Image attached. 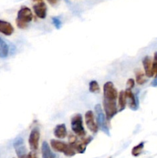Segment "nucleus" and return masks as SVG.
I'll return each mask as SVG.
<instances>
[{
	"instance_id": "obj_22",
	"label": "nucleus",
	"mask_w": 157,
	"mask_h": 158,
	"mask_svg": "<svg viewBox=\"0 0 157 158\" xmlns=\"http://www.w3.org/2000/svg\"><path fill=\"white\" fill-rule=\"evenodd\" d=\"M52 23H53V25L55 26V27L56 28V29H60L62 23L59 19H58L57 17H53V18H52Z\"/></svg>"
},
{
	"instance_id": "obj_26",
	"label": "nucleus",
	"mask_w": 157,
	"mask_h": 158,
	"mask_svg": "<svg viewBox=\"0 0 157 158\" xmlns=\"http://www.w3.org/2000/svg\"><path fill=\"white\" fill-rule=\"evenodd\" d=\"M151 85H152V86H154V87L157 86V76L155 77L154 80L152 82V83H151Z\"/></svg>"
},
{
	"instance_id": "obj_18",
	"label": "nucleus",
	"mask_w": 157,
	"mask_h": 158,
	"mask_svg": "<svg viewBox=\"0 0 157 158\" xmlns=\"http://www.w3.org/2000/svg\"><path fill=\"white\" fill-rule=\"evenodd\" d=\"M144 142H141L138 145L134 147L132 149V155L133 157H138V156H139L141 154L142 151H143V148H144Z\"/></svg>"
},
{
	"instance_id": "obj_1",
	"label": "nucleus",
	"mask_w": 157,
	"mask_h": 158,
	"mask_svg": "<svg viewBox=\"0 0 157 158\" xmlns=\"http://www.w3.org/2000/svg\"><path fill=\"white\" fill-rule=\"evenodd\" d=\"M117 89L112 82H106L103 86V108L107 120H110L119 110L116 105Z\"/></svg>"
},
{
	"instance_id": "obj_19",
	"label": "nucleus",
	"mask_w": 157,
	"mask_h": 158,
	"mask_svg": "<svg viewBox=\"0 0 157 158\" xmlns=\"http://www.w3.org/2000/svg\"><path fill=\"white\" fill-rule=\"evenodd\" d=\"M135 80H136L137 83L139 85L145 84L146 83V81H147L146 77H145V74L140 70L137 71L136 73H135Z\"/></svg>"
},
{
	"instance_id": "obj_21",
	"label": "nucleus",
	"mask_w": 157,
	"mask_h": 158,
	"mask_svg": "<svg viewBox=\"0 0 157 158\" xmlns=\"http://www.w3.org/2000/svg\"><path fill=\"white\" fill-rule=\"evenodd\" d=\"M152 71L153 76H157V52H155L154 53V57H153V61H152Z\"/></svg>"
},
{
	"instance_id": "obj_8",
	"label": "nucleus",
	"mask_w": 157,
	"mask_h": 158,
	"mask_svg": "<svg viewBox=\"0 0 157 158\" xmlns=\"http://www.w3.org/2000/svg\"><path fill=\"white\" fill-rule=\"evenodd\" d=\"M40 138V131L38 127H35L32 130L29 137V144L30 149L32 151H35L38 148Z\"/></svg>"
},
{
	"instance_id": "obj_10",
	"label": "nucleus",
	"mask_w": 157,
	"mask_h": 158,
	"mask_svg": "<svg viewBox=\"0 0 157 158\" xmlns=\"http://www.w3.org/2000/svg\"><path fill=\"white\" fill-rule=\"evenodd\" d=\"M13 146L18 158H22L28 154L26 146L24 144V140L21 137L15 139L13 143Z\"/></svg>"
},
{
	"instance_id": "obj_25",
	"label": "nucleus",
	"mask_w": 157,
	"mask_h": 158,
	"mask_svg": "<svg viewBox=\"0 0 157 158\" xmlns=\"http://www.w3.org/2000/svg\"><path fill=\"white\" fill-rule=\"evenodd\" d=\"M46 1H47L51 6H55V5L58 2L59 0H46Z\"/></svg>"
},
{
	"instance_id": "obj_24",
	"label": "nucleus",
	"mask_w": 157,
	"mask_h": 158,
	"mask_svg": "<svg viewBox=\"0 0 157 158\" xmlns=\"http://www.w3.org/2000/svg\"><path fill=\"white\" fill-rule=\"evenodd\" d=\"M28 156H29V158H38L37 157L36 154H35V151H31L30 153L28 154Z\"/></svg>"
},
{
	"instance_id": "obj_13",
	"label": "nucleus",
	"mask_w": 157,
	"mask_h": 158,
	"mask_svg": "<svg viewBox=\"0 0 157 158\" xmlns=\"http://www.w3.org/2000/svg\"><path fill=\"white\" fill-rule=\"evenodd\" d=\"M143 65L145 70V75L147 77H149V78L153 77V74H152V62L150 57L148 56H145L144 59L143 60Z\"/></svg>"
},
{
	"instance_id": "obj_4",
	"label": "nucleus",
	"mask_w": 157,
	"mask_h": 158,
	"mask_svg": "<svg viewBox=\"0 0 157 158\" xmlns=\"http://www.w3.org/2000/svg\"><path fill=\"white\" fill-rule=\"evenodd\" d=\"M51 147L54 151L57 152L63 153L67 157H73L75 154V151L69 143H64L62 141H59L57 140H51Z\"/></svg>"
},
{
	"instance_id": "obj_3",
	"label": "nucleus",
	"mask_w": 157,
	"mask_h": 158,
	"mask_svg": "<svg viewBox=\"0 0 157 158\" xmlns=\"http://www.w3.org/2000/svg\"><path fill=\"white\" fill-rule=\"evenodd\" d=\"M92 137H87L86 138H81L78 140L77 137L73 134H69V144L74 149V151L78 152V154H83L86 151L87 145L92 141Z\"/></svg>"
},
{
	"instance_id": "obj_7",
	"label": "nucleus",
	"mask_w": 157,
	"mask_h": 158,
	"mask_svg": "<svg viewBox=\"0 0 157 158\" xmlns=\"http://www.w3.org/2000/svg\"><path fill=\"white\" fill-rule=\"evenodd\" d=\"M32 9L38 18L44 19L47 15V6L44 0H32Z\"/></svg>"
},
{
	"instance_id": "obj_17",
	"label": "nucleus",
	"mask_w": 157,
	"mask_h": 158,
	"mask_svg": "<svg viewBox=\"0 0 157 158\" xmlns=\"http://www.w3.org/2000/svg\"><path fill=\"white\" fill-rule=\"evenodd\" d=\"M126 96L125 91H120L119 94V111H123L126 106Z\"/></svg>"
},
{
	"instance_id": "obj_11",
	"label": "nucleus",
	"mask_w": 157,
	"mask_h": 158,
	"mask_svg": "<svg viewBox=\"0 0 157 158\" xmlns=\"http://www.w3.org/2000/svg\"><path fill=\"white\" fill-rule=\"evenodd\" d=\"M126 93V99H128V102H129V106L131 110H136L139 108V102L135 96L134 95L133 93L132 92V89H126L125 90Z\"/></svg>"
},
{
	"instance_id": "obj_14",
	"label": "nucleus",
	"mask_w": 157,
	"mask_h": 158,
	"mask_svg": "<svg viewBox=\"0 0 157 158\" xmlns=\"http://www.w3.org/2000/svg\"><path fill=\"white\" fill-rule=\"evenodd\" d=\"M54 135L58 139H64L67 136V131H66V125L64 123L58 124L55 127L54 130Z\"/></svg>"
},
{
	"instance_id": "obj_6",
	"label": "nucleus",
	"mask_w": 157,
	"mask_h": 158,
	"mask_svg": "<svg viewBox=\"0 0 157 158\" xmlns=\"http://www.w3.org/2000/svg\"><path fill=\"white\" fill-rule=\"evenodd\" d=\"M95 114H96V123L99 127L102 130V131L105 133L106 135L109 136L110 133H109V127H108L107 121H106V117L103 113V109L100 104H97L95 106Z\"/></svg>"
},
{
	"instance_id": "obj_12",
	"label": "nucleus",
	"mask_w": 157,
	"mask_h": 158,
	"mask_svg": "<svg viewBox=\"0 0 157 158\" xmlns=\"http://www.w3.org/2000/svg\"><path fill=\"white\" fill-rule=\"evenodd\" d=\"M0 32L9 36L14 32V28L9 22L0 19Z\"/></svg>"
},
{
	"instance_id": "obj_5",
	"label": "nucleus",
	"mask_w": 157,
	"mask_h": 158,
	"mask_svg": "<svg viewBox=\"0 0 157 158\" xmlns=\"http://www.w3.org/2000/svg\"><path fill=\"white\" fill-rule=\"evenodd\" d=\"M71 127L74 134H76L78 137H83L86 135V132L83 127V117L80 114H77L72 117L71 120Z\"/></svg>"
},
{
	"instance_id": "obj_16",
	"label": "nucleus",
	"mask_w": 157,
	"mask_h": 158,
	"mask_svg": "<svg viewBox=\"0 0 157 158\" xmlns=\"http://www.w3.org/2000/svg\"><path fill=\"white\" fill-rule=\"evenodd\" d=\"M9 55V46L0 37V58H6Z\"/></svg>"
},
{
	"instance_id": "obj_9",
	"label": "nucleus",
	"mask_w": 157,
	"mask_h": 158,
	"mask_svg": "<svg viewBox=\"0 0 157 158\" xmlns=\"http://www.w3.org/2000/svg\"><path fill=\"white\" fill-rule=\"evenodd\" d=\"M85 120H86V124L87 126L88 129L93 134H96L98 132L99 127L97 123L95 121L94 118L93 112L91 110L87 111L85 114Z\"/></svg>"
},
{
	"instance_id": "obj_15",
	"label": "nucleus",
	"mask_w": 157,
	"mask_h": 158,
	"mask_svg": "<svg viewBox=\"0 0 157 158\" xmlns=\"http://www.w3.org/2000/svg\"><path fill=\"white\" fill-rule=\"evenodd\" d=\"M42 158H57L46 141H44L42 144Z\"/></svg>"
},
{
	"instance_id": "obj_23",
	"label": "nucleus",
	"mask_w": 157,
	"mask_h": 158,
	"mask_svg": "<svg viewBox=\"0 0 157 158\" xmlns=\"http://www.w3.org/2000/svg\"><path fill=\"white\" fill-rule=\"evenodd\" d=\"M135 86V81H134L133 79H129L127 81V88L128 89H132V88Z\"/></svg>"
},
{
	"instance_id": "obj_2",
	"label": "nucleus",
	"mask_w": 157,
	"mask_h": 158,
	"mask_svg": "<svg viewBox=\"0 0 157 158\" xmlns=\"http://www.w3.org/2000/svg\"><path fill=\"white\" fill-rule=\"evenodd\" d=\"M32 19H33V15L31 9L27 6H22L17 14V26L21 29H26L29 23L32 22Z\"/></svg>"
},
{
	"instance_id": "obj_20",
	"label": "nucleus",
	"mask_w": 157,
	"mask_h": 158,
	"mask_svg": "<svg viewBox=\"0 0 157 158\" xmlns=\"http://www.w3.org/2000/svg\"><path fill=\"white\" fill-rule=\"evenodd\" d=\"M89 89L91 93H93V94H95V93H99L100 88L99 86V83H97L95 80H92L89 83Z\"/></svg>"
}]
</instances>
